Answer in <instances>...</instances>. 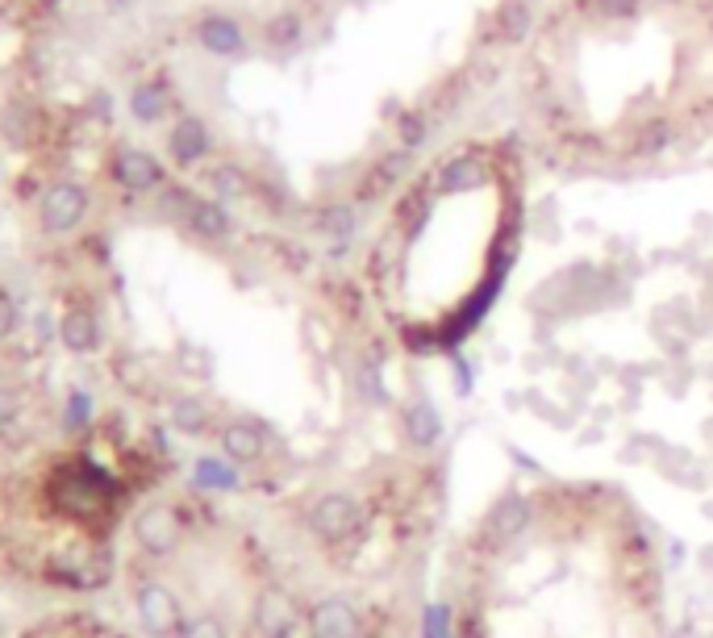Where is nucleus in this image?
<instances>
[{
    "label": "nucleus",
    "mask_w": 713,
    "mask_h": 638,
    "mask_svg": "<svg viewBox=\"0 0 713 638\" xmlns=\"http://www.w3.org/2000/svg\"><path fill=\"white\" fill-rule=\"evenodd\" d=\"M180 638H230V630L217 617H192L189 626L180 630Z\"/></svg>",
    "instance_id": "19"
},
{
    "label": "nucleus",
    "mask_w": 713,
    "mask_h": 638,
    "mask_svg": "<svg viewBox=\"0 0 713 638\" xmlns=\"http://www.w3.org/2000/svg\"><path fill=\"white\" fill-rule=\"evenodd\" d=\"M134 534H138V546H143V551L167 555L171 546L180 543V518H176V509H167V505H146L143 514L134 518Z\"/></svg>",
    "instance_id": "6"
},
{
    "label": "nucleus",
    "mask_w": 713,
    "mask_h": 638,
    "mask_svg": "<svg viewBox=\"0 0 713 638\" xmlns=\"http://www.w3.org/2000/svg\"><path fill=\"white\" fill-rule=\"evenodd\" d=\"M184 217H189V226L201 238H226V234H230V213L221 209L217 201H189Z\"/></svg>",
    "instance_id": "14"
},
{
    "label": "nucleus",
    "mask_w": 713,
    "mask_h": 638,
    "mask_svg": "<svg viewBox=\"0 0 713 638\" xmlns=\"http://www.w3.org/2000/svg\"><path fill=\"white\" fill-rule=\"evenodd\" d=\"M134 605H138V617H143V626L150 635H176L180 630V601L164 589V585H138V597H134Z\"/></svg>",
    "instance_id": "8"
},
{
    "label": "nucleus",
    "mask_w": 713,
    "mask_h": 638,
    "mask_svg": "<svg viewBox=\"0 0 713 638\" xmlns=\"http://www.w3.org/2000/svg\"><path fill=\"white\" fill-rule=\"evenodd\" d=\"M17 409H22L17 388H0V422H13V418H17Z\"/></svg>",
    "instance_id": "21"
},
{
    "label": "nucleus",
    "mask_w": 713,
    "mask_h": 638,
    "mask_svg": "<svg viewBox=\"0 0 713 638\" xmlns=\"http://www.w3.org/2000/svg\"><path fill=\"white\" fill-rule=\"evenodd\" d=\"M310 638H363V622H359L355 605L342 597H322L310 605Z\"/></svg>",
    "instance_id": "4"
},
{
    "label": "nucleus",
    "mask_w": 713,
    "mask_h": 638,
    "mask_svg": "<svg viewBox=\"0 0 713 638\" xmlns=\"http://www.w3.org/2000/svg\"><path fill=\"white\" fill-rule=\"evenodd\" d=\"M113 180L130 192H150L164 184V167L143 146H125V151H118V159H113Z\"/></svg>",
    "instance_id": "7"
},
{
    "label": "nucleus",
    "mask_w": 713,
    "mask_h": 638,
    "mask_svg": "<svg viewBox=\"0 0 713 638\" xmlns=\"http://www.w3.org/2000/svg\"><path fill=\"white\" fill-rule=\"evenodd\" d=\"M130 113L138 121H159L167 113V88L164 84H155V80H146V84H138L134 93H130Z\"/></svg>",
    "instance_id": "16"
},
{
    "label": "nucleus",
    "mask_w": 713,
    "mask_h": 638,
    "mask_svg": "<svg viewBox=\"0 0 713 638\" xmlns=\"http://www.w3.org/2000/svg\"><path fill=\"white\" fill-rule=\"evenodd\" d=\"M167 146H171V159H176V164H184V167L201 164V159L209 155V130H205V121L180 118L176 125H171Z\"/></svg>",
    "instance_id": "10"
},
{
    "label": "nucleus",
    "mask_w": 713,
    "mask_h": 638,
    "mask_svg": "<svg viewBox=\"0 0 713 638\" xmlns=\"http://www.w3.org/2000/svg\"><path fill=\"white\" fill-rule=\"evenodd\" d=\"M422 638H455L451 601H430L426 610H422Z\"/></svg>",
    "instance_id": "17"
},
{
    "label": "nucleus",
    "mask_w": 713,
    "mask_h": 638,
    "mask_svg": "<svg viewBox=\"0 0 713 638\" xmlns=\"http://www.w3.org/2000/svg\"><path fill=\"white\" fill-rule=\"evenodd\" d=\"M451 368H455V388H459V397H468V393H472V363H468L463 354H455Z\"/></svg>",
    "instance_id": "20"
},
{
    "label": "nucleus",
    "mask_w": 713,
    "mask_h": 638,
    "mask_svg": "<svg viewBox=\"0 0 713 638\" xmlns=\"http://www.w3.org/2000/svg\"><path fill=\"white\" fill-rule=\"evenodd\" d=\"M59 338H63L68 351L88 354L100 347V326H96V317L88 309H68L63 322H59Z\"/></svg>",
    "instance_id": "13"
},
{
    "label": "nucleus",
    "mask_w": 713,
    "mask_h": 638,
    "mask_svg": "<svg viewBox=\"0 0 713 638\" xmlns=\"http://www.w3.org/2000/svg\"><path fill=\"white\" fill-rule=\"evenodd\" d=\"M171 418H176V430H184V434H201L205 425H209V409L201 401H192V397H180V401L171 405Z\"/></svg>",
    "instance_id": "18"
},
{
    "label": "nucleus",
    "mask_w": 713,
    "mask_h": 638,
    "mask_svg": "<svg viewBox=\"0 0 713 638\" xmlns=\"http://www.w3.org/2000/svg\"><path fill=\"white\" fill-rule=\"evenodd\" d=\"M242 484V476L234 472L230 459H201L196 464V489H209V493H234Z\"/></svg>",
    "instance_id": "15"
},
{
    "label": "nucleus",
    "mask_w": 713,
    "mask_h": 638,
    "mask_svg": "<svg viewBox=\"0 0 713 638\" xmlns=\"http://www.w3.org/2000/svg\"><path fill=\"white\" fill-rule=\"evenodd\" d=\"M255 630L259 638H297L301 630V605L285 589H263L255 597Z\"/></svg>",
    "instance_id": "3"
},
{
    "label": "nucleus",
    "mask_w": 713,
    "mask_h": 638,
    "mask_svg": "<svg viewBox=\"0 0 713 638\" xmlns=\"http://www.w3.org/2000/svg\"><path fill=\"white\" fill-rule=\"evenodd\" d=\"M530 518H534L530 496L518 493V489H509V493L497 496V505L488 509L484 530H488V539H497V543H513V539H522L525 530H530Z\"/></svg>",
    "instance_id": "5"
},
{
    "label": "nucleus",
    "mask_w": 713,
    "mask_h": 638,
    "mask_svg": "<svg viewBox=\"0 0 713 638\" xmlns=\"http://www.w3.org/2000/svg\"><path fill=\"white\" fill-rule=\"evenodd\" d=\"M196 43L209 50V55H238L242 50V29L238 22L221 17V13H209L196 22Z\"/></svg>",
    "instance_id": "12"
},
{
    "label": "nucleus",
    "mask_w": 713,
    "mask_h": 638,
    "mask_svg": "<svg viewBox=\"0 0 713 638\" xmlns=\"http://www.w3.org/2000/svg\"><path fill=\"white\" fill-rule=\"evenodd\" d=\"M310 534L313 539H322V543H347L351 534H359V526H363V509H359V501L351 493H342V489H330V493H322L317 501L310 505Z\"/></svg>",
    "instance_id": "1"
},
{
    "label": "nucleus",
    "mask_w": 713,
    "mask_h": 638,
    "mask_svg": "<svg viewBox=\"0 0 713 638\" xmlns=\"http://www.w3.org/2000/svg\"><path fill=\"white\" fill-rule=\"evenodd\" d=\"M401 425H404V438H409V447L418 450H430L443 443V413L426 401V397H418V401L404 405L401 413Z\"/></svg>",
    "instance_id": "9"
},
{
    "label": "nucleus",
    "mask_w": 713,
    "mask_h": 638,
    "mask_svg": "<svg viewBox=\"0 0 713 638\" xmlns=\"http://www.w3.org/2000/svg\"><path fill=\"white\" fill-rule=\"evenodd\" d=\"M84 213H88V192L80 189V184H72V180L50 184L43 192V201H38V221H43L47 234H68V230H75L84 221Z\"/></svg>",
    "instance_id": "2"
},
{
    "label": "nucleus",
    "mask_w": 713,
    "mask_h": 638,
    "mask_svg": "<svg viewBox=\"0 0 713 638\" xmlns=\"http://www.w3.org/2000/svg\"><path fill=\"white\" fill-rule=\"evenodd\" d=\"M221 450H226L230 464H255V459H263L267 443H263L259 425L230 422V425H221Z\"/></svg>",
    "instance_id": "11"
},
{
    "label": "nucleus",
    "mask_w": 713,
    "mask_h": 638,
    "mask_svg": "<svg viewBox=\"0 0 713 638\" xmlns=\"http://www.w3.org/2000/svg\"><path fill=\"white\" fill-rule=\"evenodd\" d=\"M13 326H17V305H13V301L0 292V338H9Z\"/></svg>",
    "instance_id": "22"
}]
</instances>
